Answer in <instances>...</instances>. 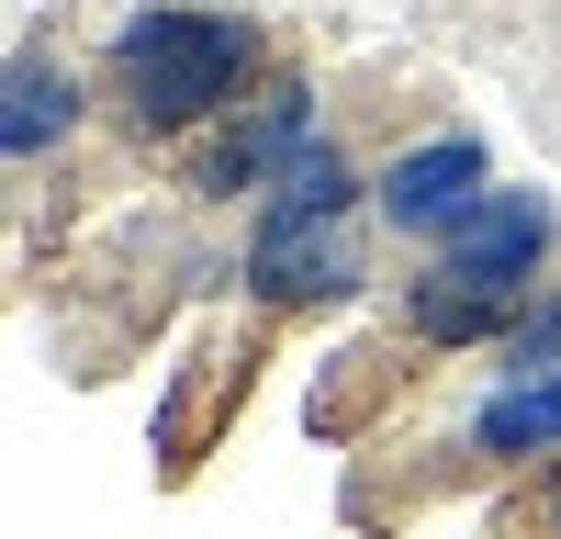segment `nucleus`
Instances as JSON below:
<instances>
[{
	"label": "nucleus",
	"instance_id": "nucleus-1",
	"mask_svg": "<svg viewBox=\"0 0 561 539\" xmlns=\"http://www.w3.org/2000/svg\"><path fill=\"white\" fill-rule=\"evenodd\" d=\"M270 79V34L225 0H147L102 45V113L135 147H203Z\"/></svg>",
	"mask_w": 561,
	"mask_h": 539
},
{
	"label": "nucleus",
	"instance_id": "nucleus-2",
	"mask_svg": "<svg viewBox=\"0 0 561 539\" xmlns=\"http://www.w3.org/2000/svg\"><path fill=\"white\" fill-rule=\"evenodd\" d=\"M314 135H325L314 79H304V68H270L248 102L203 135V147H180V192H192V203H259L270 180L314 147Z\"/></svg>",
	"mask_w": 561,
	"mask_h": 539
},
{
	"label": "nucleus",
	"instance_id": "nucleus-3",
	"mask_svg": "<svg viewBox=\"0 0 561 539\" xmlns=\"http://www.w3.org/2000/svg\"><path fill=\"white\" fill-rule=\"evenodd\" d=\"M415 270H438L460 293H494V303H528L550 270H561V203L539 180H494L483 214H460L438 248H415Z\"/></svg>",
	"mask_w": 561,
	"mask_h": 539
},
{
	"label": "nucleus",
	"instance_id": "nucleus-4",
	"mask_svg": "<svg viewBox=\"0 0 561 539\" xmlns=\"http://www.w3.org/2000/svg\"><path fill=\"white\" fill-rule=\"evenodd\" d=\"M494 192V158H483V135L472 124H427V135H404L393 158H370V225L415 259V248H438L460 214H483Z\"/></svg>",
	"mask_w": 561,
	"mask_h": 539
},
{
	"label": "nucleus",
	"instance_id": "nucleus-5",
	"mask_svg": "<svg viewBox=\"0 0 561 539\" xmlns=\"http://www.w3.org/2000/svg\"><path fill=\"white\" fill-rule=\"evenodd\" d=\"M237 282L270 314H314V303H348L370 282V237L359 225H248V259Z\"/></svg>",
	"mask_w": 561,
	"mask_h": 539
},
{
	"label": "nucleus",
	"instance_id": "nucleus-6",
	"mask_svg": "<svg viewBox=\"0 0 561 539\" xmlns=\"http://www.w3.org/2000/svg\"><path fill=\"white\" fill-rule=\"evenodd\" d=\"M449 461L460 472H528V461H561V371L550 382H483L449 427Z\"/></svg>",
	"mask_w": 561,
	"mask_h": 539
},
{
	"label": "nucleus",
	"instance_id": "nucleus-7",
	"mask_svg": "<svg viewBox=\"0 0 561 539\" xmlns=\"http://www.w3.org/2000/svg\"><path fill=\"white\" fill-rule=\"evenodd\" d=\"M79 102H90L79 68H68V57H45V45H23L12 79H0V158H12V169H45V158L79 135Z\"/></svg>",
	"mask_w": 561,
	"mask_h": 539
},
{
	"label": "nucleus",
	"instance_id": "nucleus-8",
	"mask_svg": "<svg viewBox=\"0 0 561 539\" xmlns=\"http://www.w3.org/2000/svg\"><path fill=\"white\" fill-rule=\"evenodd\" d=\"M359 214H370V169L337 147V135H314V147L248 203V225H359Z\"/></svg>",
	"mask_w": 561,
	"mask_h": 539
},
{
	"label": "nucleus",
	"instance_id": "nucleus-9",
	"mask_svg": "<svg viewBox=\"0 0 561 539\" xmlns=\"http://www.w3.org/2000/svg\"><path fill=\"white\" fill-rule=\"evenodd\" d=\"M550 371H561V282H539L517 303V326L483 348V382H550Z\"/></svg>",
	"mask_w": 561,
	"mask_h": 539
},
{
	"label": "nucleus",
	"instance_id": "nucleus-10",
	"mask_svg": "<svg viewBox=\"0 0 561 539\" xmlns=\"http://www.w3.org/2000/svg\"><path fill=\"white\" fill-rule=\"evenodd\" d=\"M528 539H561V461H550V483L528 494Z\"/></svg>",
	"mask_w": 561,
	"mask_h": 539
}]
</instances>
